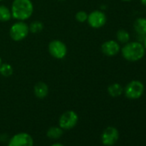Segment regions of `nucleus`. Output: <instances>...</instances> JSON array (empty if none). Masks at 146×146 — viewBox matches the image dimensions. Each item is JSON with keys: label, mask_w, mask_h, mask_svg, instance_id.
Segmentation results:
<instances>
[{"label": "nucleus", "mask_w": 146, "mask_h": 146, "mask_svg": "<svg viewBox=\"0 0 146 146\" xmlns=\"http://www.w3.org/2000/svg\"><path fill=\"white\" fill-rule=\"evenodd\" d=\"M49 93V88L44 82H38L34 86V94L39 99H44Z\"/></svg>", "instance_id": "9b49d317"}, {"label": "nucleus", "mask_w": 146, "mask_h": 146, "mask_svg": "<svg viewBox=\"0 0 146 146\" xmlns=\"http://www.w3.org/2000/svg\"><path fill=\"white\" fill-rule=\"evenodd\" d=\"M1 1H3V0H0V2H1Z\"/></svg>", "instance_id": "a878e982"}, {"label": "nucleus", "mask_w": 146, "mask_h": 146, "mask_svg": "<svg viewBox=\"0 0 146 146\" xmlns=\"http://www.w3.org/2000/svg\"><path fill=\"white\" fill-rule=\"evenodd\" d=\"M1 64H2V58H0V65H1Z\"/></svg>", "instance_id": "b1692460"}, {"label": "nucleus", "mask_w": 146, "mask_h": 146, "mask_svg": "<svg viewBox=\"0 0 146 146\" xmlns=\"http://www.w3.org/2000/svg\"><path fill=\"white\" fill-rule=\"evenodd\" d=\"M29 33V25L24 21H18L11 25L10 29V36L15 41L24 40Z\"/></svg>", "instance_id": "20e7f679"}, {"label": "nucleus", "mask_w": 146, "mask_h": 146, "mask_svg": "<svg viewBox=\"0 0 146 146\" xmlns=\"http://www.w3.org/2000/svg\"><path fill=\"white\" fill-rule=\"evenodd\" d=\"M14 69L8 63H2L0 65V75L4 78H10L13 75Z\"/></svg>", "instance_id": "dca6fc26"}, {"label": "nucleus", "mask_w": 146, "mask_h": 146, "mask_svg": "<svg viewBox=\"0 0 146 146\" xmlns=\"http://www.w3.org/2000/svg\"><path fill=\"white\" fill-rule=\"evenodd\" d=\"M12 18L11 9H9L7 6L1 5H0V22L5 23L10 21Z\"/></svg>", "instance_id": "2eb2a0df"}, {"label": "nucleus", "mask_w": 146, "mask_h": 146, "mask_svg": "<svg viewBox=\"0 0 146 146\" xmlns=\"http://www.w3.org/2000/svg\"><path fill=\"white\" fill-rule=\"evenodd\" d=\"M119 137V131L113 126L107 127L102 134V142L106 146H112L118 141Z\"/></svg>", "instance_id": "1a4fd4ad"}, {"label": "nucleus", "mask_w": 146, "mask_h": 146, "mask_svg": "<svg viewBox=\"0 0 146 146\" xmlns=\"http://www.w3.org/2000/svg\"><path fill=\"white\" fill-rule=\"evenodd\" d=\"M46 135L48 137H50L52 139H58L63 135V129L60 127L52 126V127L48 129Z\"/></svg>", "instance_id": "f3484780"}, {"label": "nucleus", "mask_w": 146, "mask_h": 146, "mask_svg": "<svg viewBox=\"0 0 146 146\" xmlns=\"http://www.w3.org/2000/svg\"><path fill=\"white\" fill-rule=\"evenodd\" d=\"M143 47H144V49H145V51H146V35L144 36V38H143Z\"/></svg>", "instance_id": "aec40b11"}, {"label": "nucleus", "mask_w": 146, "mask_h": 146, "mask_svg": "<svg viewBox=\"0 0 146 146\" xmlns=\"http://www.w3.org/2000/svg\"><path fill=\"white\" fill-rule=\"evenodd\" d=\"M29 32L33 34H38L43 30L44 24L40 21H34L29 24Z\"/></svg>", "instance_id": "a211bd4d"}, {"label": "nucleus", "mask_w": 146, "mask_h": 146, "mask_svg": "<svg viewBox=\"0 0 146 146\" xmlns=\"http://www.w3.org/2000/svg\"><path fill=\"white\" fill-rule=\"evenodd\" d=\"M131 36L128 31L124 29H120L116 33V40L119 44H125L130 41Z\"/></svg>", "instance_id": "4468645a"}, {"label": "nucleus", "mask_w": 146, "mask_h": 146, "mask_svg": "<svg viewBox=\"0 0 146 146\" xmlns=\"http://www.w3.org/2000/svg\"><path fill=\"white\" fill-rule=\"evenodd\" d=\"M145 8H146V7H145Z\"/></svg>", "instance_id": "bb28decb"}, {"label": "nucleus", "mask_w": 146, "mask_h": 146, "mask_svg": "<svg viewBox=\"0 0 146 146\" xmlns=\"http://www.w3.org/2000/svg\"><path fill=\"white\" fill-rule=\"evenodd\" d=\"M58 1H65V0H58Z\"/></svg>", "instance_id": "393cba45"}, {"label": "nucleus", "mask_w": 146, "mask_h": 146, "mask_svg": "<svg viewBox=\"0 0 146 146\" xmlns=\"http://www.w3.org/2000/svg\"><path fill=\"white\" fill-rule=\"evenodd\" d=\"M101 50L104 55L108 57H114L120 52V45L117 40H108L102 43Z\"/></svg>", "instance_id": "9d476101"}, {"label": "nucleus", "mask_w": 146, "mask_h": 146, "mask_svg": "<svg viewBox=\"0 0 146 146\" xmlns=\"http://www.w3.org/2000/svg\"><path fill=\"white\" fill-rule=\"evenodd\" d=\"M88 24L93 29H101L107 23V17L102 11H94L88 14Z\"/></svg>", "instance_id": "0eeeda50"}, {"label": "nucleus", "mask_w": 146, "mask_h": 146, "mask_svg": "<svg viewBox=\"0 0 146 146\" xmlns=\"http://www.w3.org/2000/svg\"><path fill=\"white\" fill-rule=\"evenodd\" d=\"M33 137L26 132L17 133L9 141V146H33Z\"/></svg>", "instance_id": "6e6552de"}, {"label": "nucleus", "mask_w": 146, "mask_h": 146, "mask_svg": "<svg viewBox=\"0 0 146 146\" xmlns=\"http://www.w3.org/2000/svg\"><path fill=\"white\" fill-rule=\"evenodd\" d=\"M121 1H124V2H130L131 0H121Z\"/></svg>", "instance_id": "5701e85b"}, {"label": "nucleus", "mask_w": 146, "mask_h": 146, "mask_svg": "<svg viewBox=\"0 0 146 146\" xmlns=\"http://www.w3.org/2000/svg\"><path fill=\"white\" fill-rule=\"evenodd\" d=\"M122 57L129 62H137L142 59L145 55V49L142 42L137 40L129 41L120 48Z\"/></svg>", "instance_id": "f03ea898"}, {"label": "nucleus", "mask_w": 146, "mask_h": 146, "mask_svg": "<svg viewBox=\"0 0 146 146\" xmlns=\"http://www.w3.org/2000/svg\"><path fill=\"white\" fill-rule=\"evenodd\" d=\"M78 121V115L76 112L69 110L64 112L59 118V127L63 130H70L74 127Z\"/></svg>", "instance_id": "423d86ee"}, {"label": "nucleus", "mask_w": 146, "mask_h": 146, "mask_svg": "<svg viewBox=\"0 0 146 146\" xmlns=\"http://www.w3.org/2000/svg\"><path fill=\"white\" fill-rule=\"evenodd\" d=\"M123 92H124V88L121 86V84L118 83H113L108 87V95L113 98L120 96L123 94Z\"/></svg>", "instance_id": "ddd939ff"}, {"label": "nucleus", "mask_w": 146, "mask_h": 146, "mask_svg": "<svg viewBox=\"0 0 146 146\" xmlns=\"http://www.w3.org/2000/svg\"><path fill=\"white\" fill-rule=\"evenodd\" d=\"M123 93L130 100L139 99L144 93V85L139 80H132L125 85Z\"/></svg>", "instance_id": "7ed1b4c3"}, {"label": "nucleus", "mask_w": 146, "mask_h": 146, "mask_svg": "<svg viewBox=\"0 0 146 146\" xmlns=\"http://www.w3.org/2000/svg\"><path fill=\"white\" fill-rule=\"evenodd\" d=\"M48 52L52 58L56 59H62L67 54V46L63 41L59 40H53L48 45Z\"/></svg>", "instance_id": "39448f33"}, {"label": "nucleus", "mask_w": 146, "mask_h": 146, "mask_svg": "<svg viewBox=\"0 0 146 146\" xmlns=\"http://www.w3.org/2000/svg\"><path fill=\"white\" fill-rule=\"evenodd\" d=\"M52 146H64V145L61 144V143H54V144H52Z\"/></svg>", "instance_id": "4be33fe9"}, {"label": "nucleus", "mask_w": 146, "mask_h": 146, "mask_svg": "<svg viewBox=\"0 0 146 146\" xmlns=\"http://www.w3.org/2000/svg\"><path fill=\"white\" fill-rule=\"evenodd\" d=\"M133 29L137 35H146V18L138 17L133 23Z\"/></svg>", "instance_id": "f8f14e48"}, {"label": "nucleus", "mask_w": 146, "mask_h": 146, "mask_svg": "<svg viewBox=\"0 0 146 146\" xmlns=\"http://www.w3.org/2000/svg\"><path fill=\"white\" fill-rule=\"evenodd\" d=\"M11 11L12 18L17 21H26L34 13V5L31 0H13Z\"/></svg>", "instance_id": "f257e3e1"}, {"label": "nucleus", "mask_w": 146, "mask_h": 146, "mask_svg": "<svg viewBox=\"0 0 146 146\" xmlns=\"http://www.w3.org/2000/svg\"><path fill=\"white\" fill-rule=\"evenodd\" d=\"M75 18L80 23H86L87 22V19H88V13L85 12V11H78V12L76 13Z\"/></svg>", "instance_id": "6ab92c4d"}, {"label": "nucleus", "mask_w": 146, "mask_h": 146, "mask_svg": "<svg viewBox=\"0 0 146 146\" xmlns=\"http://www.w3.org/2000/svg\"><path fill=\"white\" fill-rule=\"evenodd\" d=\"M140 2L144 7H146V0H140Z\"/></svg>", "instance_id": "412c9836"}]
</instances>
